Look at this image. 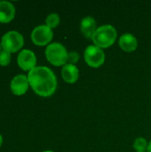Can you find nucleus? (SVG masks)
Returning a JSON list of instances; mask_svg holds the SVG:
<instances>
[{"mask_svg": "<svg viewBox=\"0 0 151 152\" xmlns=\"http://www.w3.org/2000/svg\"><path fill=\"white\" fill-rule=\"evenodd\" d=\"M78 61H79V54H78V53H77L75 51H72V52L69 53L68 63L75 65L76 63H77Z\"/></svg>", "mask_w": 151, "mask_h": 152, "instance_id": "dca6fc26", "label": "nucleus"}, {"mask_svg": "<svg viewBox=\"0 0 151 152\" xmlns=\"http://www.w3.org/2000/svg\"><path fill=\"white\" fill-rule=\"evenodd\" d=\"M84 59L89 67L97 69L102 66L105 62V53L101 48L94 45H91L85 48Z\"/></svg>", "mask_w": 151, "mask_h": 152, "instance_id": "39448f33", "label": "nucleus"}, {"mask_svg": "<svg viewBox=\"0 0 151 152\" xmlns=\"http://www.w3.org/2000/svg\"><path fill=\"white\" fill-rule=\"evenodd\" d=\"M17 63L19 67L26 71H30L36 68V54L28 49L21 50L17 56Z\"/></svg>", "mask_w": 151, "mask_h": 152, "instance_id": "0eeeda50", "label": "nucleus"}, {"mask_svg": "<svg viewBox=\"0 0 151 152\" xmlns=\"http://www.w3.org/2000/svg\"><path fill=\"white\" fill-rule=\"evenodd\" d=\"M96 29H97L96 21L93 17L86 16L82 19L80 22V30L85 37H86L87 39H92Z\"/></svg>", "mask_w": 151, "mask_h": 152, "instance_id": "9d476101", "label": "nucleus"}, {"mask_svg": "<svg viewBox=\"0 0 151 152\" xmlns=\"http://www.w3.org/2000/svg\"><path fill=\"white\" fill-rule=\"evenodd\" d=\"M117 37V32L115 27L110 24H105L97 28L92 40L94 45L101 49H106L113 45L116 42Z\"/></svg>", "mask_w": 151, "mask_h": 152, "instance_id": "f03ea898", "label": "nucleus"}, {"mask_svg": "<svg viewBox=\"0 0 151 152\" xmlns=\"http://www.w3.org/2000/svg\"><path fill=\"white\" fill-rule=\"evenodd\" d=\"M53 37V29L46 25H39L31 32L32 42L38 46L49 45Z\"/></svg>", "mask_w": 151, "mask_h": 152, "instance_id": "423d86ee", "label": "nucleus"}, {"mask_svg": "<svg viewBox=\"0 0 151 152\" xmlns=\"http://www.w3.org/2000/svg\"><path fill=\"white\" fill-rule=\"evenodd\" d=\"M2 143H3V137H2V135L0 134V147H1V145H2Z\"/></svg>", "mask_w": 151, "mask_h": 152, "instance_id": "a211bd4d", "label": "nucleus"}, {"mask_svg": "<svg viewBox=\"0 0 151 152\" xmlns=\"http://www.w3.org/2000/svg\"><path fill=\"white\" fill-rule=\"evenodd\" d=\"M45 57L47 61L53 66L60 67L68 63L69 52L61 43H51L45 49Z\"/></svg>", "mask_w": 151, "mask_h": 152, "instance_id": "7ed1b4c3", "label": "nucleus"}, {"mask_svg": "<svg viewBox=\"0 0 151 152\" xmlns=\"http://www.w3.org/2000/svg\"><path fill=\"white\" fill-rule=\"evenodd\" d=\"M147 152H151V141L149 142V145H148V149H147Z\"/></svg>", "mask_w": 151, "mask_h": 152, "instance_id": "f3484780", "label": "nucleus"}, {"mask_svg": "<svg viewBox=\"0 0 151 152\" xmlns=\"http://www.w3.org/2000/svg\"><path fill=\"white\" fill-rule=\"evenodd\" d=\"M61 77L65 82L74 84L79 78V69L76 65L67 63L61 69Z\"/></svg>", "mask_w": 151, "mask_h": 152, "instance_id": "9b49d317", "label": "nucleus"}, {"mask_svg": "<svg viewBox=\"0 0 151 152\" xmlns=\"http://www.w3.org/2000/svg\"><path fill=\"white\" fill-rule=\"evenodd\" d=\"M11 61V53L6 51L0 52V65L1 66H7Z\"/></svg>", "mask_w": 151, "mask_h": 152, "instance_id": "2eb2a0df", "label": "nucleus"}, {"mask_svg": "<svg viewBox=\"0 0 151 152\" xmlns=\"http://www.w3.org/2000/svg\"><path fill=\"white\" fill-rule=\"evenodd\" d=\"M24 44L22 35L17 31H9L5 33L1 39V46L4 51L8 53H16Z\"/></svg>", "mask_w": 151, "mask_h": 152, "instance_id": "20e7f679", "label": "nucleus"}, {"mask_svg": "<svg viewBox=\"0 0 151 152\" xmlns=\"http://www.w3.org/2000/svg\"><path fill=\"white\" fill-rule=\"evenodd\" d=\"M60 24V16L56 12L50 13L45 19V25L50 28H54Z\"/></svg>", "mask_w": 151, "mask_h": 152, "instance_id": "4468645a", "label": "nucleus"}, {"mask_svg": "<svg viewBox=\"0 0 151 152\" xmlns=\"http://www.w3.org/2000/svg\"><path fill=\"white\" fill-rule=\"evenodd\" d=\"M44 152H54V151H45Z\"/></svg>", "mask_w": 151, "mask_h": 152, "instance_id": "6ab92c4d", "label": "nucleus"}, {"mask_svg": "<svg viewBox=\"0 0 151 152\" xmlns=\"http://www.w3.org/2000/svg\"><path fill=\"white\" fill-rule=\"evenodd\" d=\"M119 47L126 53H133L138 47L137 38L131 33L123 34L118 40Z\"/></svg>", "mask_w": 151, "mask_h": 152, "instance_id": "1a4fd4ad", "label": "nucleus"}, {"mask_svg": "<svg viewBox=\"0 0 151 152\" xmlns=\"http://www.w3.org/2000/svg\"><path fill=\"white\" fill-rule=\"evenodd\" d=\"M15 15L13 4L7 1L0 2V23H8L12 21Z\"/></svg>", "mask_w": 151, "mask_h": 152, "instance_id": "f8f14e48", "label": "nucleus"}, {"mask_svg": "<svg viewBox=\"0 0 151 152\" xmlns=\"http://www.w3.org/2000/svg\"><path fill=\"white\" fill-rule=\"evenodd\" d=\"M29 86L41 97L53 95L57 89V78L53 71L44 66L34 68L28 75Z\"/></svg>", "mask_w": 151, "mask_h": 152, "instance_id": "f257e3e1", "label": "nucleus"}, {"mask_svg": "<svg viewBox=\"0 0 151 152\" xmlns=\"http://www.w3.org/2000/svg\"><path fill=\"white\" fill-rule=\"evenodd\" d=\"M148 145L149 142L143 137L136 138L133 142V149L136 151V152H146L148 149Z\"/></svg>", "mask_w": 151, "mask_h": 152, "instance_id": "ddd939ff", "label": "nucleus"}, {"mask_svg": "<svg viewBox=\"0 0 151 152\" xmlns=\"http://www.w3.org/2000/svg\"><path fill=\"white\" fill-rule=\"evenodd\" d=\"M1 47H2V46H1V44H0V50H1ZM0 52H1V51H0Z\"/></svg>", "mask_w": 151, "mask_h": 152, "instance_id": "aec40b11", "label": "nucleus"}, {"mask_svg": "<svg viewBox=\"0 0 151 152\" xmlns=\"http://www.w3.org/2000/svg\"><path fill=\"white\" fill-rule=\"evenodd\" d=\"M28 86H29L28 78V77H26L25 75H22V74H19V75L15 76L12 79L11 85H10L12 93L18 96L23 95L28 91Z\"/></svg>", "mask_w": 151, "mask_h": 152, "instance_id": "6e6552de", "label": "nucleus"}]
</instances>
